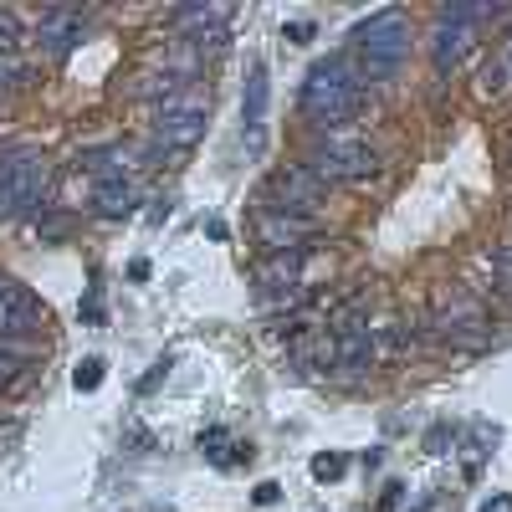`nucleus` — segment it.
<instances>
[{"label":"nucleus","mask_w":512,"mask_h":512,"mask_svg":"<svg viewBox=\"0 0 512 512\" xmlns=\"http://www.w3.org/2000/svg\"><path fill=\"white\" fill-rule=\"evenodd\" d=\"M308 169H313L323 185H354V180H369L374 175L379 159H374L369 144H323V149H313Z\"/></svg>","instance_id":"39448f33"},{"label":"nucleus","mask_w":512,"mask_h":512,"mask_svg":"<svg viewBox=\"0 0 512 512\" xmlns=\"http://www.w3.org/2000/svg\"><path fill=\"white\" fill-rule=\"evenodd\" d=\"M72 384H77V390H98V384H103V359H82Z\"/></svg>","instance_id":"dca6fc26"},{"label":"nucleus","mask_w":512,"mask_h":512,"mask_svg":"<svg viewBox=\"0 0 512 512\" xmlns=\"http://www.w3.org/2000/svg\"><path fill=\"white\" fill-rule=\"evenodd\" d=\"M507 67H512V47H507Z\"/></svg>","instance_id":"b1692460"},{"label":"nucleus","mask_w":512,"mask_h":512,"mask_svg":"<svg viewBox=\"0 0 512 512\" xmlns=\"http://www.w3.org/2000/svg\"><path fill=\"white\" fill-rule=\"evenodd\" d=\"M308 231H313V216H297V210H277V205L256 210V236H262L267 246H277V251H297Z\"/></svg>","instance_id":"1a4fd4ad"},{"label":"nucleus","mask_w":512,"mask_h":512,"mask_svg":"<svg viewBox=\"0 0 512 512\" xmlns=\"http://www.w3.org/2000/svg\"><path fill=\"white\" fill-rule=\"evenodd\" d=\"M277 497H282V487H272V482H267V487H256V502H262V507H272Z\"/></svg>","instance_id":"4be33fe9"},{"label":"nucleus","mask_w":512,"mask_h":512,"mask_svg":"<svg viewBox=\"0 0 512 512\" xmlns=\"http://www.w3.org/2000/svg\"><path fill=\"white\" fill-rule=\"evenodd\" d=\"M482 328H487V308L477 303V297H466V292L441 297V308L431 313V333L451 338V344H466V349L482 344Z\"/></svg>","instance_id":"423d86ee"},{"label":"nucleus","mask_w":512,"mask_h":512,"mask_svg":"<svg viewBox=\"0 0 512 512\" xmlns=\"http://www.w3.org/2000/svg\"><path fill=\"white\" fill-rule=\"evenodd\" d=\"M344 466H349L344 456H313V477L318 482H338V477H344Z\"/></svg>","instance_id":"f3484780"},{"label":"nucleus","mask_w":512,"mask_h":512,"mask_svg":"<svg viewBox=\"0 0 512 512\" xmlns=\"http://www.w3.org/2000/svg\"><path fill=\"white\" fill-rule=\"evenodd\" d=\"M205 113H210V103H205L200 88H185L175 98H164L154 108V139L164 149H195L200 134H205Z\"/></svg>","instance_id":"20e7f679"},{"label":"nucleus","mask_w":512,"mask_h":512,"mask_svg":"<svg viewBox=\"0 0 512 512\" xmlns=\"http://www.w3.org/2000/svg\"><path fill=\"white\" fill-rule=\"evenodd\" d=\"M446 446H456V441H446V425H436V431H431V451H446Z\"/></svg>","instance_id":"5701e85b"},{"label":"nucleus","mask_w":512,"mask_h":512,"mask_svg":"<svg viewBox=\"0 0 512 512\" xmlns=\"http://www.w3.org/2000/svg\"><path fill=\"white\" fill-rule=\"evenodd\" d=\"M297 277H303V246L297 251H277L272 262L262 267V287H297Z\"/></svg>","instance_id":"9b49d317"},{"label":"nucleus","mask_w":512,"mask_h":512,"mask_svg":"<svg viewBox=\"0 0 512 512\" xmlns=\"http://www.w3.org/2000/svg\"><path fill=\"white\" fill-rule=\"evenodd\" d=\"M200 451H205L210 461H216V466H231V461H246V456H251V446H226V436H221V431H210V436L200 441Z\"/></svg>","instance_id":"4468645a"},{"label":"nucleus","mask_w":512,"mask_h":512,"mask_svg":"<svg viewBox=\"0 0 512 512\" xmlns=\"http://www.w3.org/2000/svg\"><path fill=\"white\" fill-rule=\"evenodd\" d=\"M359 52H364L369 77H395L410 52V21L400 11H379L374 21L359 26Z\"/></svg>","instance_id":"f03ea898"},{"label":"nucleus","mask_w":512,"mask_h":512,"mask_svg":"<svg viewBox=\"0 0 512 512\" xmlns=\"http://www.w3.org/2000/svg\"><path fill=\"white\" fill-rule=\"evenodd\" d=\"M16 36H21L16 16H11V11H0V47H16Z\"/></svg>","instance_id":"a211bd4d"},{"label":"nucleus","mask_w":512,"mask_h":512,"mask_svg":"<svg viewBox=\"0 0 512 512\" xmlns=\"http://www.w3.org/2000/svg\"><path fill=\"white\" fill-rule=\"evenodd\" d=\"M16 369H21V359H16V354H0V384H6Z\"/></svg>","instance_id":"412c9836"},{"label":"nucleus","mask_w":512,"mask_h":512,"mask_svg":"<svg viewBox=\"0 0 512 512\" xmlns=\"http://www.w3.org/2000/svg\"><path fill=\"white\" fill-rule=\"evenodd\" d=\"M267 195H277V210H297V216H313V205L323 200V180L308 164H287L267 180Z\"/></svg>","instance_id":"0eeeda50"},{"label":"nucleus","mask_w":512,"mask_h":512,"mask_svg":"<svg viewBox=\"0 0 512 512\" xmlns=\"http://www.w3.org/2000/svg\"><path fill=\"white\" fill-rule=\"evenodd\" d=\"M359 108V82L344 62H318L303 82V113L318 123H344Z\"/></svg>","instance_id":"f257e3e1"},{"label":"nucleus","mask_w":512,"mask_h":512,"mask_svg":"<svg viewBox=\"0 0 512 512\" xmlns=\"http://www.w3.org/2000/svg\"><path fill=\"white\" fill-rule=\"evenodd\" d=\"M41 195H47V159L36 149L0 154V216H21L41 205Z\"/></svg>","instance_id":"7ed1b4c3"},{"label":"nucleus","mask_w":512,"mask_h":512,"mask_svg":"<svg viewBox=\"0 0 512 512\" xmlns=\"http://www.w3.org/2000/svg\"><path fill=\"white\" fill-rule=\"evenodd\" d=\"M246 128H262V118H267V72L262 67H251L246 72Z\"/></svg>","instance_id":"ddd939ff"},{"label":"nucleus","mask_w":512,"mask_h":512,"mask_svg":"<svg viewBox=\"0 0 512 512\" xmlns=\"http://www.w3.org/2000/svg\"><path fill=\"white\" fill-rule=\"evenodd\" d=\"M482 512H512V492H497V497H487V502H482Z\"/></svg>","instance_id":"aec40b11"},{"label":"nucleus","mask_w":512,"mask_h":512,"mask_svg":"<svg viewBox=\"0 0 512 512\" xmlns=\"http://www.w3.org/2000/svg\"><path fill=\"white\" fill-rule=\"evenodd\" d=\"M287 36L297 41V47H308V41H313V26H308V21H292V26H287Z\"/></svg>","instance_id":"6ab92c4d"},{"label":"nucleus","mask_w":512,"mask_h":512,"mask_svg":"<svg viewBox=\"0 0 512 512\" xmlns=\"http://www.w3.org/2000/svg\"><path fill=\"white\" fill-rule=\"evenodd\" d=\"M41 318H47V308L26 287L0 277V333H31V328H41Z\"/></svg>","instance_id":"6e6552de"},{"label":"nucleus","mask_w":512,"mask_h":512,"mask_svg":"<svg viewBox=\"0 0 512 512\" xmlns=\"http://www.w3.org/2000/svg\"><path fill=\"white\" fill-rule=\"evenodd\" d=\"M82 36H88V21H82L77 11H52L47 21H41V47H47L52 57H67Z\"/></svg>","instance_id":"9d476101"},{"label":"nucleus","mask_w":512,"mask_h":512,"mask_svg":"<svg viewBox=\"0 0 512 512\" xmlns=\"http://www.w3.org/2000/svg\"><path fill=\"white\" fill-rule=\"evenodd\" d=\"M93 205L103 210V216H128V210L139 205V195H134V185H128V180H103Z\"/></svg>","instance_id":"f8f14e48"},{"label":"nucleus","mask_w":512,"mask_h":512,"mask_svg":"<svg viewBox=\"0 0 512 512\" xmlns=\"http://www.w3.org/2000/svg\"><path fill=\"white\" fill-rule=\"evenodd\" d=\"M26 77H31V72H26V62H21V57H11V52L0 57V93H11V88H21Z\"/></svg>","instance_id":"2eb2a0df"}]
</instances>
